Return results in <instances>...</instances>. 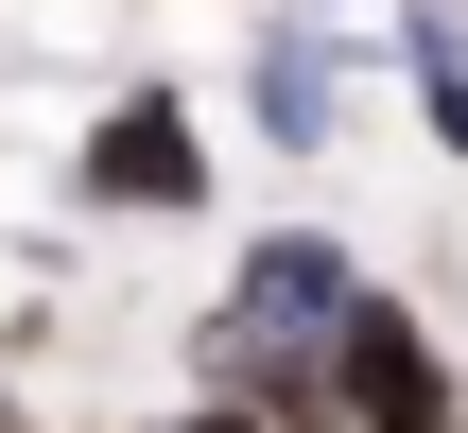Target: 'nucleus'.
I'll use <instances>...</instances> for the list:
<instances>
[{
	"mask_svg": "<svg viewBox=\"0 0 468 433\" xmlns=\"http://www.w3.org/2000/svg\"><path fill=\"white\" fill-rule=\"evenodd\" d=\"M208 191H226V121H208V87H174V69H122V87L69 121V208H87V226H208Z\"/></svg>",
	"mask_w": 468,
	"mask_h": 433,
	"instance_id": "nucleus-1",
	"label": "nucleus"
},
{
	"mask_svg": "<svg viewBox=\"0 0 468 433\" xmlns=\"http://www.w3.org/2000/svg\"><path fill=\"white\" fill-rule=\"evenodd\" d=\"M278 174H330L347 156V121H365V35L347 17H295V0H261L243 17V104H226Z\"/></svg>",
	"mask_w": 468,
	"mask_h": 433,
	"instance_id": "nucleus-2",
	"label": "nucleus"
}]
</instances>
